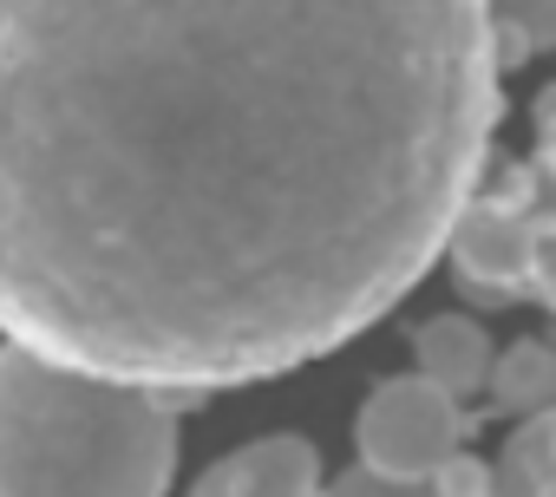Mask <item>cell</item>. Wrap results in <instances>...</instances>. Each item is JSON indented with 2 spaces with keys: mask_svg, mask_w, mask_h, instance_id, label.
Here are the masks:
<instances>
[{
  "mask_svg": "<svg viewBox=\"0 0 556 497\" xmlns=\"http://www.w3.org/2000/svg\"><path fill=\"white\" fill-rule=\"evenodd\" d=\"M484 0H0V334L151 393L295 373L445 256Z\"/></svg>",
  "mask_w": 556,
  "mask_h": 497,
  "instance_id": "1",
  "label": "cell"
},
{
  "mask_svg": "<svg viewBox=\"0 0 556 497\" xmlns=\"http://www.w3.org/2000/svg\"><path fill=\"white\" fill-rule=\"evenodd\" d=\"M170 471L164 393L0 341V497H164Z\"/></svg>",
  "mask_w": 556,
  "mask_h": 497,
  "instance_id": "2",
  "label": "cell"
},
{
  "mask_svg": "<svg viewBox=\"0 0 556 497\" xmlns=\"http://www.w3.org/2000/svg\"><path fill=\"white\" fill-rule=\"evenodd\" d=\"M471 438V412L458 393H445L426 373L380 380L354 419V445L367 464L400 471V477H432L458 445Z\"/></svg>",
  "mask_w": 556,
  "mask_h": 497,
  "instance_id": "3",
  "label": "cell"
},
{
  "mask_svg": "<svg viewBox=\"0 0 556 497\" xmlns=\"http://www.w3.org/2000/svg\"><path fill=\"white\" fill-rule=\"evenodd\" d=\"M536 248L543 235L510 216L504 203H465V216L452 222V242H445V256L458 263V276L471 289H491V295H510V289H530V269H536Z\"/></svg>",
  "mask_w": 556,
  "mask_h": 497,
  "instance_id": "4",
  "label": "cell"
},
{
  "mask_svg": "<svg viewBox=\"0 0 556 497\" xmlns=\"http://www.w3.org/2000/svg\"><path fill=\"white\" fill-rule=\"evenodd\" d=\"M190 497H321V451L295 432L255 438L229 458H216Z\"/></svg>",
  "mask_w": 556,
  "mask_h": 497,
  "instance_id": "5",
  "label": "cell"
},
{
  "mask_svg": "<svg viewBox=\"0 0 556 497\" xmlns=\"http://www.w3.org/2000/svg\"><path fill=\"white\" fill-rule=\"evenodd\" d=\"M413 360H419V373L439 380L445 393L478 399L484 380H491L497 347H491V334H484L471 315H439V321H426V328L413 334Z\"/></svg>",
  "mask_w": 556,
  "mask_h": 497,
  "instance_id": "6",
  "label": "cell"
},
{
  "mask_svg": "<svg viewBox=\"0 0 556 497\" xmlns=\"http://www.w3.org/2000/svg\"><path fill=\"white\" fill-rule=\"evenodd\" d=\"M484 399H491V412H504V419L556 412V347H543V341H510V347L491 360Z\"/></svg>",
  "mask_w": 556,
  "mask_h": 497,
  "instance_id": "7",
  "label": "cell"
},
{
  "mask_svg": "<svg viewBox=\"0 0 556 497\" xmlns=\"http://www.w3.org/2000/svg\"><path fill=\"white\" fill-rule=\"evenodd\" d=\"M556 484V412L523 419L491 464V497H543Z\"/></svg>",
  "mask_w": 556,
  "mask_h": 497,
  "instance_id": "8",
  "label": "cell"
},
{
  "mask_svg": "<svg viewBox=\"0 0 556 497\" xmlns=\"http://www.w3.org/2000/svg\"><path fill=\"white\" fill-rule=\"evenodd\" d=\"M497 27V66H523L530 53L556 47V0H484Z\"/></svg>",
  "mask_w": 556,
  "mask_h": 497,
  "instance_id": "9",
  "label": "cell"
},
{
  "mask_svg": "<svg viewBox=\"0 0 556 497\" xmlns=\"http://www.w3.org/2000/svg\"><path fill=\"white\" fill-rule=\"evenodd\" d=\"M321 497H432V484L426 477H400V471H380V464H354V471H341Z\"/></svg>",
  "mask_w": 556,
  "mask_h": 497,
  "instance_id": "10",
  "label": "cell"
},
{
  "mask_svg": "<svg viewBox=\"0 0 556 497\" xmlns=\"http://www.w3.org/2000/svg\"><path fill=\"white\" fill-rule=\"evenodd\" d=\"M426 484H432V497H491V464H484V458H471V451L458 445V451L426 477Z\"/></svg>",
  "mask_w": 556,
  "mask_h": 497,
  "instance_id": "11",
  "label": "cell"
},
{
  "mask_svg": "<svg viewBox=\"0 0 556 497\" xmlns=\"http://www.w3.org/2000/svg\"><path fill=\"white\" fill-rule=\"evenodd\" d=\"M543 497H556V484H549V490H543Z\"/></svg>",
  "mask_w": 556,
  "mask_h": 497,
  "instance_id": "12",
  "label": "cell"
}]
</instances>
